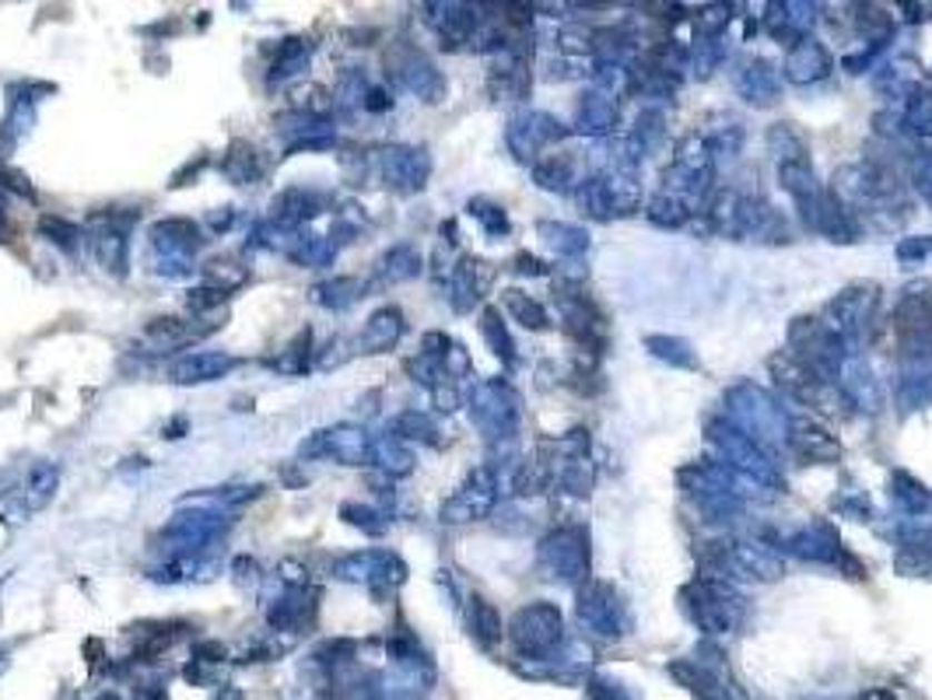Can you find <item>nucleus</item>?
Listing matches in <instances>:
<instances>
[{
	"instance_id": "1",
	"label": "nucleus",
	"mask_w": 932,
	"mask_h": 700,
	"mask_svg": "<svg viewBox=\"0 0 932 700\" xmlns=\"http://www.w3.org/2000/svg\"><path fill=\"white\" fill-rule=\"evenodd\" d=\"M148 239H151V263H155L151 270L161 277H172V280L194 270V256L207 242L200 236V228L186 218H166V221L151 224Z\"/></svg>"
},
{
	"instance_id": "2",
	"label": "nucleus",
	"mask_w": 932,
	"mask_h": 700,
	"mask_svg": "<svg viewBox=\"0 0 932 700\" xmlns=\"http://www.w3.org/2000/svg\"><path fill=\"white\" fill-rule=\"evenodd\" d=\"M57 487H60V466L57 462L29 466L26 477L14 483V490H8L4 501H0V519L11 522V526L29 522L32 516H39V511L53 501Z\"/></svg>"
},
{
	"instance_id": "3",
	"label": "nucleus",
	"mask_w": 932,
	"mask_h": 700,
	"mask_svg": "<svg viewBox=\"0 0 932 700\" xmlns=\"http://www.w3.org/2000/svg\"><path fill=\"white\" fill-rule=\"evenodd\" d=\"M301 459H334L340 466H368L371 462V438L358 424H334L309 434L298 446Z\"/></svg>"
},
{
	"instance_id": "4",
	"label": "nucleus",
	"mask_w": 932,
	"mask_h": 700,
	"mask_svg": "<svg viewBox=\"0 0 932 700\" xmlns=\"http://www.w3.org/2000/svg\"><path fill=\"white\" fill-rule=\"evenodd\" d=\"M334 578L351 581V586H368V589H386L393 581L404 578V564L386 550H358L334 560Z\"/></svg>"
},
{
	"instance_id": "5",
	"label": "nucleus",
	"mask_w": 932,
	"mask_h": 700,
	"mask_svg": "<svg viewBox=\"0 0 932 700\" xmlns=\"http://www.w3.org/2000/svg\"><path fill=\"white\" fill-rule=\"evenodd\" d=\"M141 218V210H130V214H102L99 228H96V236H91V252H96V260L106 273H112L116 280H123L127 277V267H130V242H127V231L130 224Z\"/></svg>"
},
{
	"instance_id": "6",
	"label": "nucleus",
	"mask_w": 932,
	"mask_h": 700,
	"mask_svg": "<svg viewBox=\"0 0 932 700\" xmlns=\"http://www.w3.org/2000/svg\"><path fill=\"white\" fill-rule=\"evenodd\" d=\"M274 133L281 137V144H285L288 154L323 151V148H334V140H337V130H334L330 120H326V116L301 112V109H291L285 116H277Z\"/></svg>"
},
{
	"instance_id": "7",
	"label": "nucleus",
	"mask_w": 932,
	"mask_h": 700,
	"mask_svg": "<svg viewBox=\"0 0 932 700\" xmlns=\"http://www.w3.org/2000/svg\"><path fill=\"white\" fill-rule=\"evenodd\" d=\"M386 74L400 88L417 91V96H435V91H438L435 67L417 50H410L407 42H396L393 50L386 53Z\"/></svg>"
},
{
	"instance_id": "8",
	"label": "nucleus",
	"mask_w": 932,
	"mask_h": 700,
	"mask_svg": "<svg viewBox=\"0 0 932 700\" xmlns=\"http://www.w3.org/2000/svg\"><path fill=\"white\" fill-rule=\"evenodd\" d=\"M236 364H239V358L225 354V350H190V354H182L169 364V382L204 386V382H215V379L228 376Z\"/></svg>"
},
{
	"instance_id": "9",
	"label": "nucleus",
	"mask_w": 932,
	"mask_h": 700,
	"mask_svg": "<svg viewBox=\"0 0 932 700\" xmlns=\"http://www.w3.org/2000/svg\"><path fill=\"white\" fill-rule=\"evenodd\" d=\"M323 210V197L313 190H301V186H291V190L277 193L270 203V224L277 231H301L316 214Z\"/></svg>"
},
{
	"instance_id": "10",
	"label": "nucleus",
	"mask_w": 932,
	"mask_h": 700,
	"mask_svg": "<svg viewBox=\"0 0 932 700\" xmlns=\"http://www.w3.org/2000/svg\"><path fill=\"white\" fill-rule=\"evenodd\" d=\"M428 154L417 148H386L383 151V179L400 193L422 190L428 179Z\"/></svg>"
},
{
	"instance_id": "11",
	"label": "nucleus",
	"mask_w": 932,
	"mask_h": 700,
	"mask_svg": "<svg viewBox=\"0 0 932 700\" xmlns=\"http://www.w3.org/2000/svg\"><path fill=\"white\" fill-rule=\"evenodd\" d=\"M215 326H197V322H186V319H151L148 322V330L141 333L145 347L148 350H179V347H190L194 340H204L207 333H211Z\"/></svg>"
},
{
	"instance_id": "12",
	"label": "nucleus",
	"mask_w": 932,
	"mask_h": 700,
	"mask_svg": "<svg viewBox=\"0 0 932 700\" xmlns=\"http://www.w3.org/2000/svg\"><path fill=\"white\" fill-rule=\"evenodd\" d=\"M309 60H313V42L306 36H288L277 42V50H274V60H270V74H267V84H288L291 78L298 74H306L309 70Z\"/></svg>"
},
{
	"instance_id": "13",
	"label": "nucleus",
	"mask_w": 932,
	"mask_h": 700,
	"mask_svg": "<svg viewBox=\"0 0 932 700\" xmlns=\"http://www.w3.org/2000/svg\"><path fill=\"white\" fill-rule=\"evenodd\" d=\"M404 337V316L396 312V309H379V312H371L368 322H365V330L358 333L355 347L361 350V354H383V350L396 347V340Z\"/></svg>"
},
{
	"instance_id": "14",
	"label": "nucleus",
	"mask_w": 932,
	"mask_h": 700,
	"mask_svg": "<svg viewBox=\"0 0 932 700\" xmlns=\"http://www.w3.org/2000/svg\"><path fill=\"white\" fill-rule=\"evenodd\" d=\"M221 176L236 186H249L267 172V161L260 154V148L249 144V140H231L228 151L221 154Z\"/></svg>"
},
{
	"instance_id": "15",
	"label": "nucleus",
	"mask_w": 932,
	"mask_h": 700,
	"mask_svg": "<svg viewBox=\"0 0 932 700\" xmlns=\"http://www.w3.org/2000/svg\"><path fill=\"white\" fill-rule=\"evenodd\" d=\"M361 298V284L355 277H330L313 288V301L326 312H347Z\"/></svg>"
},
{
	"instance_id": "16",
	"label": "nucleus",
	"mask_w": 932,
	"mask_h": 700,
	"mask_svg": "<svg viewBox=\"0 0 932 700\" xmlns=\"http://www.w3.org/2000/svg\"><path fill=\"white\" fill-rule=\"evenodd\" d=\"M417 270H422V256H417L410 246H396L379 260V277L396 284V280H410Z\"/></svg>"
},
{
	"instance_id": "17",
	"label": "nucleus",
	"mask_w": 932,
	"mask_h": 700,
	"mask_svg": "<svg viewBox=\"0 0 932 700\" xmlns=\"http://www.w3.org/2000/svg\"><path fill=\"white\" fill-rule=\"evenodd\" d=\"M249 280V270L239 267V263H231V260H215V263H207L204 267V284L207 288H218V291H236L242 288Z\"/></svg>"
},
{
	"instance_id": "18",
	"label": "nucleus",
	"mask_w": 932,
	"mask_h": 700,
	"mask_svg": "<svg viewBox=\"0 0 932 700\" xmlns=\"http://www.w3.org/2000/svg\"><path fill=\"white\" fill-rule=\"evenodd\" d=\"M371 462L379 466L386 473H407L410 470V456L396 446V438H383V441H371Z\"/></svg>"
},
{
	"instance_id": "19",
	"label": "nucleus",
	"mask_w": 932,
	"mask_h": 700,
	"mask_svg": "<svg viewBox=\"0 0 932 700\" xmlns=\"http://www.w3.org/2000/svg\"><path fill=\"white\" fill-rule=\"evenodd\" d=\"M39 231L50 242H57L60 249H67V252H75L78 249V239H81V228L75 224V221H67V218H57V214H46L42 221H39Z\"/></svg>"
},
{
	"instance_id": "20",
	"label": "nucleus",
	"mask_w": 932,
	"mask_h": 700,
	"mask_svg": "<svg viewBox=\"0 0 932 700\" xmlns=\"http://www.w3.org/2000/svg\"><path fill=\"white\" fill-rule=\"evenodd\" d=\"M309 350H313V333L301 330V333L295 337V343L288 347V354L274 361V368H277V371H288V376H298V371L309 368Z\"/></svg>"
},
{
	"instance_id": "21",
	"label": "nucleus",
	"mask_w": 932,
	"mask_h": 700,
	"mask_svg": "<svg viewBox=\"0 0 932 700\" xmlns=\"http://www.w3.org/2000/svg\"><path fill=\"white\" fill-rule=\"evenodd\" d=\"M340 519L347 522V526H355V529H361V532H368V536H379L383 529H386V522H379L383 516L376 508H368V504H340Z\"/></svg>"
},
{
	"instance_id": "22",
	"label": "nucleus",
	"mask_w": 932,
	"mask_h": 700,
	"mask_svg": "<svg viewBox=\"0 0 932 700\" xmlns=\"http://www.w3.org/2000/svg\"><path fill=\"white\" fill-rule=\"evenodd\" d=\"M225 298H228L225 291L200 284V288H194L190 294H186V309H190L194 316H204V312H215V309H221V306H225Z\"/></svg>"
},
{
	"instance_id": "23",
	"label": "nucleus",
	"mask_w": 932,
	"mask_h": 700,
	"mask_svg": "<svg viewBox=\"0 0 932 700\" xmlns=\"http://www.w3.org/2000/svg\"><path fill=\"white\" fill-rule=\"evenodd\" d=\"M231 218H236V210L225 207V214H211V228H215V231H228V228H231Z\"/></svg>"
},
{
	"instance_id": "24",
	"label": "nucleus",
	"mask_w": 932,
	"mask_h": 700,
	"mask_svg": "<svg viewBox=\"0 0 932 700\" xmlns=\"http://www.w3.org/2000/svg\"><path fill=\"white\" fill-rule=\"evenodd\" d=\"M8 236H11V221H8L4 203H0V242H8Z\"/></svg>"
},
{
	"instance_id": "25",
	"label": "nucleus",
	"mask_w": 932,
	"mask_h": 700,
	"mask_svg": "<svg viewBox=\"0 0 932 700\" xmlns=\"http://www.w3.org/2000/svg\"><path fill=\"white\" fill-rule=\"evenodd\" d=\"M182 428H186V420L179 417L176 424H169V428H166V434H169V438H179V431H182Z\"/></svg>"
}]
</instances>
